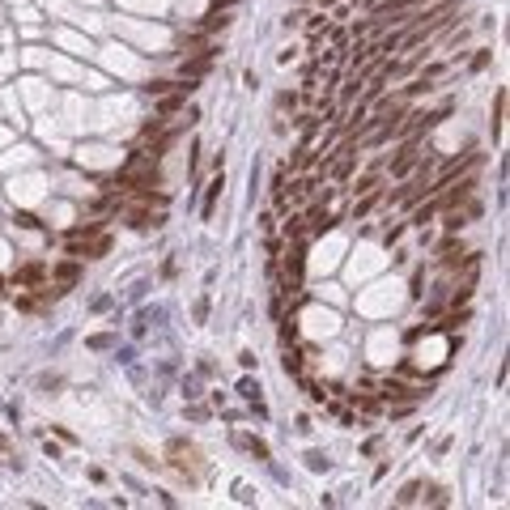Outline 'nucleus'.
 Wrapping results in <instances>:
<instances>
[{"label": "nucleus", "mask_w": 510, "mask_h": 510, "mask_svg": "<svg viewBox=\"0 0 510 510\" xmlns=\"http://www.w3.org/2000/svg\"><path fill=\"white\" fill-rule=\"evenodd\" d=\"M480 162V153H464V158H451L443 170H438V175H429V191H443L451 179H459V175H468V170Z\"/></svg>", "instance_id": "1"}, {"label": "nucleus", "mask_w": 510, "mask_h": 510, "mask_svg": "<svg viewBox=\"0 0 510 510\" xmlns=\"http://www.w3.org/2000/svg\"><path fill=\"white\" fill-rule=\"evenodd\" d=\"M277 268H285V294L289 289H298L302 285V273H306V242H294L285 255V264H277Z\"/></svg>", "instance_id": "2"}, {"label": "nucleus", "mask_w": 510, "mask_h": 510, "mask_svg": "<svg viewBox=\"0 0 510 510\" xmlns=\"http://www.w3.org/2000/svg\"><path fill=\"white\" fill-rule=\"evenodd\" d=\"M52 281H56V285L47 289V294H52V298H64L68 289L81 281V259H64V264H56V268H52Z\"/></svg>", "instance_id": "3"}, {"label": "nucleus", "mask_w": 510, "mask_h": 510, "mask_svg": "<svg viewBox=\"0 0 510 510\" xmlns=\"http://www.w3.org/2000/svg\"><path fill=\"white\" fill-rule=\"evenodd\" d=\"M429 396V387H408L400 379H387L383 383V400H392V404H408V400H425Z\"/></svg>", "instance_id": "4"}, {"label": "nucleus", "mask_w": 510, "mask_h": 510, "mask_svg": "<svg viewBox=\"0 0 510 510\" xmlns=\"http://www.w3.org/2000/svg\"><path fill=\"white\" fill-rule=\"evenodd\" d=\"M417 140H404V149L392 158V179H404V175H412V170H417Z\"/></svg>", "instance_id": "5"}, {"label": "nucleus", "mask_w": 510, "mask_h": 510, "mask_svg": "<svg viewBox=\"0 0 510 510\" xmlns=\"http://www.w3.org/2000/svg\"><path fill=\"white\" fill-rule=\"evenodd\" d=\"M43 281H47V268H43V264H26V268L13 273V285H21V289H43Z\"/></svg>", "instance_id": "6"}, {"label": "nucleus", "mask_w": 510, "mask_h": 510, "mask_svg": "<svg viewBox=\"0 0 510 510\" xmlns=\"http://www.w3.org/2000/svg\"><path fill=\"white\" fill-rule=\"evenodd\" d=\"M230 21H234V17H230V9H209V13H204V21H200V26H196V30L213 39V34H222V30L230 26Z\"/></svg>", "instance_id": "7"}, {"label": "nucleus", "mask_w": 510, "mask_h": 510, "mask_svg": "<svg viewBox=\"0 0 510 510\" xmlns=\"http://www.w3.org/2000/svg\"><path fill=\"white\" fill-rule=\"evenodd\" d=\"M213 60H217V56H183V64H179V77H191V81H196V77H204V72L213 68Z\"/></svg>", "instance_id": "8"}, {"label": "nucleus", "mask_w": 510, "mask_h": 510, "mask_svg": "<svg viewBox=\"0 0 510 510\" xmlns=\"http://www.w3.org/2000/svg\"><path fill=\"white\" fill-rule=\"evenodd\" d=\"M128 226H132V230L162 226V213H149V209H128Z\"/></svg>", "instance_id": "9"}, {"label": "nucleus", "mask_w": 510, "mask_h": 510, "mask_svg": "<svg viewBox=\"0 0 510 510\" xmlns=\"http://www.w3.org/2000/svg\"><path fill=\"white\" fill-rule=\"evenodd\" d=\"M379 200H383V196H379V187H370L366 196H361V200L353 204V222H366V217H370V213L379 209Z\"/></svg>", "instance_id": "10"}, {"label": "nucleus", "mask_w": 510, "mask_h": 510, "mask_svg": "<svg viewBox=\"0 0 510 510\" xmlns=\"http://www.w3.org/2000/svg\"><path fill=\"white\" fill-rule=\"evenodd\" d=\"M222 187H226V179H222V170H217V179H213V183H209V191H204V217H213L217 200H222Z\"/></svg>", "instance_id": "11"}, {"label": "nucleus", "mask_w": 510, "mask_h": 510, "mask_svg": "<svg viewBox=\"0 0 510 510\" xmlns=\"http://www.w3.org/2000/svg\"><path fill=\"white\" fill-rule=\"evenodd\" d=\"M315 187H319V175H302V179H294V187H289V196H294V200H306Z\"/></svg>", "instance_id": "12"}, {"label": "nucleus", "mask_w": 510, "mask_h": 510, "mask_svg": "<svg viewBox=\"0 0 510 510\" xmlns=\"http://www.w3.org/2000/svg\"><path fill=\"white\" fill-rule=\"evenodd\" d=\"M443 209H438V196H434L429 191V204H421L417 213H412V226H425V222H434V217H438Z\"/></svg>", "instance_id": "13"}, {"label": "nucleus", "mask_w": 510, "mask_h": 510, "mask_svg": "<svg viewBox=\"0 0 510 510\" xmlns=\"http://www.w3.org/2000/svg\"><path fill=\"white\" fill-rule=\"evenodd\" d=\"M502 115H506V89H498V98H493V119H489V132H493V140L502 136Z\"/></svg>", "instance_id": "14"}, {"label": "nucleus", "mask_w": 510, "mask_h": 510, "mask_svg": "<svg viewBox=\"0 0 510 510\" xmlns=\"http://www.w3.org/2000/svg\"><path fill=\"white\" fill-rule=\"evenodd\" d=\"M98 234H103V222H81V226H72V230H68V238H85V242H89V238H98Z\"/></svg>", "instance_id": "15"}, {"label": "nucleus", "mask_w": 510, "mask_h": 510, "mask_svg": "<svg viewBox=\"0 0 510 510\" xmlns=\"http://www.w3.org/2000/svg\"><path fill=\"white\" fill-rule=\"evenodd\" d=\"M421 489H425V485H421V480H412V485H404V489L396 493V502H400V506H412V502L421 498Z\"/></svg>", "instance_id": "16"}, {"label": "nucleus", "mask_w": 510, "mask_h": 510, "mask_svg": "<svg viewBox=\"0 0 510 510\" xmlns=\"http://www.w3.org/2000/svg\"><path fill=\"white\" fill-rule=\"evenodd\" d=\"M281 366H285V374H298V370H302V353L285 345V357H281Z\"/></svg>", "instance_id": "17"}, {"label": "nucleus", "mask_w": 510, "mask_h": 510, "mask_svg": "<svg viewBox=\"0 0 510 510\" xmlns=\"http://www.w3.org/2000/svg\"><path fill=\"white\" fill-rule=\"evenodd\" d=\"M277 107H281V111H289V115H294V111L302 107V94H289V89H285V94H277Z\"/></svg>", "instance_id": "18"}, {"label": "nucleus", "mask_w": 510, "mask_h": 510, "mask_svg": "<svg viewBox=\"0 0 510 510\" xmlns=\"http://www.w3.org/2000/svg\"><path fill=\"white\" fill-rule=\"evenodd\" d=\"M370 187H379V170H370V175H361V179L353 183V191H357V196H366Z\"/></svg>", "instance_id": "19"}, {"label": "nucleus", "mask_w": 510, "mask_h": 510, "mask_svg": "<svg viewBox=\"0 0 510 510\" xmlns=\"http://www.w3.org/2000/svg\"><path fill=\"white\" fill-rule=\"evenodd\" d=\"M349 400H353V408H361V412H379V400H374V396H357V392H353Z\"/></svg>", "instance_id": "20"}, {"label": "nucleus", "mask_w": 510, "mask_h": 510, "mask_svg": "<svg viewBox=\"0 0 510 510\" xmlns=\"http://www.w3.org/2000/svg\"><path fill=\"white\" fill-rule=\"evenodd\" d=\"M357 89H361V77H353V81H349L345 89H340V107H349V103L357 98Z\"/></svg>", "instance_id": "21"}, {"label": "nucleus", "mask_w": 510, "mask_h": 510, "mask_svg": "<svg viewBox=\"0 0 510 510\" xmlns=\"http://www.w3.org/2000/svg\"><path fill=\"white\" fill-rule=\"evenodd\" d=\"M302 226H306V217H302V213H298V217H289V222H285V238H298Z\"/></svg>", "instance_id": "22"}, {"label": "nucleus", "mask_w": 510, "mask_h": 510, "mask_svg": "<svg viewBox=\"0 0 510 510\" xmlns=\"http://www.w3.org/2000/svg\"><path fill=\"white\" fill-rule=\"evenodd\" d=\"M17 226H21V230H39L43 222H39V217H34V213H17Z\"/></svg>", "instance_id": "23"}, {"label": "nucleus", "mask_w": 510, "mask_h": 510, "mask_svg": "<svg viewBox=\"0 0 510 510\" xmlns=\"http://www.w3.org/2000/svg\"><path fill=\"white\" fill-rule=\"evenodd\" d=\"M145 89H149L153 98H162V94H170V89H175V81H153V85H145Z\"/></svg>", "instance_id": "24"}, {"label": "nucleus", "mask_w": 510, "mask_h": 510, "mask_svg": "<svg viewBox=\"0 0 510 510\" xmlns=\"http://www.w3.org/2000/svg\"><path fill=\"white\" fill-rule=\"evenodd\" d=\"M306 464H310V468H315V472H323V468H328V459H323V455H319V451H310V455H306Z\"/></svg>", "instance_id": "25"}, {"label": "nucleus", "mask_w": 510, "mask_h": 510, "mask_svg": "<svg viewBox=\"0 0 510 510\" xmlns=\"http://www.w3.org/2000/svg\"><path fill=\"white\" fill-rule=\"evenodd\" d=\"M238 392H242V396H247V400H259V387H255L251 379H242V387H238Z\"/></svg>", "instance_id": "26"}, {"label": "nucleus", "mask_w": 510, "mask_h": 510, "mask_svg": "<svg viewBox=\"0 0 510 510\" xmlns=\"http://www.w3.org/2000/svg\"><path fill=\"white\" fill-rule=\"evenodd\" d=\"M485 64H489V52H485V47H480V52H476V56H472V72H480V68H485Z\"/></svg>", "instance_id": "27"}, {"label": "nucleus", "mask_w": 510, "mask_h": 510, "mask_svg": "<svg viewBox=\"0 0 510 510\" xmlns=\"http://www.w3.org/2000/svg\"><path fill=\"white\" fill-rule=\"evenodd\" d=\"M191 315H196V323H204V319H209V298H200V302H196V310H191Z\"/></svg>", "instance_id": "28"}, {"label": "nucleus", "mask_w": 510, "mask_h": 510, "mask_svg": "<svg viewBox=\"0 0 510 510\" xmlns=\"http://www.w3.org/2000/svg\"><path fill=\"white\" fill-rule=\"evenodd\" d=\"M294 336H298V328H294V323H289V319H285V323H281V340H285V345H289V340H294Z\"/></svg>", "instance_id": "29"}, {"label": "nucleus", "mask_w": 510, "mask_h": 510, "mask_svg": "<svg viewBox=\"0 0 510 510\" xmlns=\"http://www.w3.org/2000/svg\"><path fill=\"white\" fill-rule=\"evenodd\" d=\"M298 26H302V9H298V13H289V17H285V30H298Z\"/></svg>", "instance_id": "30"}, {"label": "nucleus", "mask_w": 510, "mask_h": 510, "mask_svg": "<svg viewBox=\"0 0 510 510\" xmlns=\"http://www.w3.org/2000/svg\"><path fill=\"white\" fill-rule=\"evenodd\" d=\"M89 349H111V336H89Z\"/></svg>", "instance_id": "31"}, {"label": "nucleus", "mask_w": 510, "mask_h": 510, "mask_svg": "<svg viewBox=\"0 0 510 510\" xmlns=\"http://www.w3.org/2000/svg\"><path fill=\"white\" fill-rule=\"evenodd\" d=\"M238 0H213V9H234Z\"/></svg>", "instance_id": "32"}]
</instances>
